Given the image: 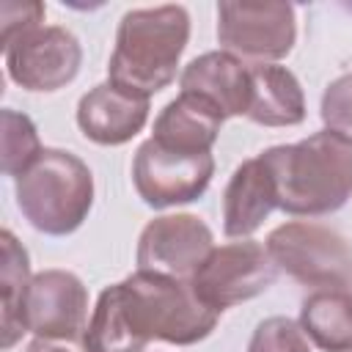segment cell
<instances>
[{
    "label": "cell",
    "mask_w": 352,
    "mask_h": 352,
    "mask_svg": "<svg viewBox=\"0 0 352 352\" xmlns=\"http://www.w3.org/2000/svg\"><path fill=\"white\" fill-rule=\"evenodd\" d=\"M272 173L278 209L300 217L338 212L352 198V143L322 129L258 154Z\"/></svg>",
    "instance_id": "1"
},
{
    "label": "cell",
    "mask_w": 352,
    "mask_h": 352,
    "mask_svg": "<svg viewBox=\"0 0 352 352\" xmlns=\"http://www.w3.org/2000/svg\"><path fill=\"white\" fill-rule=\"evenodd\" d=\"M187 41L190 14L184 6L132 8L118 22L107 80L151 96L176 80Z\"/></svg>",
    "instance_id": "2"
},
{
    "label": "cell",
    "mask_w": 352,
    "mask_h": 352,
    "mask_svg": "<svg viewBox=\"0 0 352 352\" xmlns=\"http://www.w3.org/2000/svg\"><path fill=\"white\" fill-rule=\"evenodd\" d=\"M116 286L124 316L143 344L157 338L176 346H190L204 341L220 319L217 311L206 308L195 297L190 280L182 278L135 270Z\"/></svg>",
    "instance_id": "3"
},
{
    "label": "cell",
    "mask_w": 352,
    "mask_h": 352,
    "mask_svg": "<svg viewBox=\"0 0 352 352\" xmlns=\"http://www.w3.org/2000/svg\"><path fill=\"white\" fill-rule=\"evenodd\" d=\"M16 206L36 231L66 236L85 223L94 206V173L77 154L44 148L16 179Z\"/></svg>",
    "instance_id": "4"
},
{
    "label": "cell",
    "mask_w": 352,
    "mask_h": 352,
    "mask_svg": "<svg viewBox=\"0 0 352 352\" xmlns=\"http://www.w3.org/2000/svg\"><path fill=\"white\" fill-rule=\"evenodd\" d=\"M267 250L278 270L314 289H352V245L316 223H283L270 231Z\"/></svg>",
    "instance_id": "5"
},
{
    "label": "cell",
    "mask_w": 352,
    "mask_h": 352,
    "mask_svg": "<svg viewBox=\"0 0 352 352\" xmlns=\"http://www.w3.org/2000/svg\"><path fill=\"white\" fill-rule=\"evenodd\" d=\"M278 272L280 270L275 267L267 245L256 239H242L214 248L206 261L192 272L190 286L206 308L223 314L226 308L267 292L275 283Z\"/></svg>",
    "instance_id": "6"
},
{
    "label": "cell",
    "mask_w": 352,
    "mask_h": 352,
    "mask_svg": "<svg viewBox=\"0 0 352 352\" xmlns=\"http://www.w3.org/2000/svg\"><path fill=\"white\" fill-rule=\"evenodd\" d=\"M217 41L239 60L272 63L297 41L294 6L289 3H217Z\"/></svg>",
    "instance_id": "7"
},
{
    "label": "cell",
    "mask_w": 352,
    "mask_h": 352,
    "mask_svg": "<svg viewBox=\"0 0 352 352\" xmlns=\"http://www.w3.org/2000/svg\"><path fill=\"white\" fill-rule=\"evenodd\" d=\"M214 176L212 154H184L154 143H140L132 162V182L138 195L151 209H168L198 201Z\"/></svg>",
    "instance_id": "8"
},
{
    "label": "cell",
    "mask_w": 352,
    "mask_h": 352,
    "mask_svg": "<svg viewBox=\"0 0 352 352\" xmlns=\"http://www.w3.org/2000/svg\"><path fill=\"white\" fill-rule=\"evenodd\" d=\"M8 77L25 91H58L69 85L82 63L77 36L60 25H41L3 47Z\"/></svg>",
    "instance_id": "9"
},
{
    "label": "cell",
    "mask_w": 352,
    "mask_h": 352,
    "mask_svg": "<svg viewBox=\"0 0 352 352\" xmlns=\"http://www.w3.org/2000/svg\"><path fill=\"white\" fill-rule=\"evenodd\" d=\"M214 250V234L198 214H162L138 239V270L190 280Z\"/></svg>",
    "instance_id": "10"
},
{
    "label": "cell",
    "mask_w": 352,
    "mask_h": 352,
    "mask_svg": "<svg viewBox=\"0 0 352 352\" xmlns=\"http://www.w3.org/2000/svg\"><path fill=\"white\" fill-rule=\"evenodd\" d=\"M25 327L36 338L82 341L88 327V289L69 270L36 272L25 297Z\"/></svg>",
    "instance_id": "11"
},
{
    "label": "cell",
    "mask_w": 352,
    "mask_h": 352,
    "mask_svg": "<svg viewBox=\"0 0 352 352\" xmlns=\"http://www.w3.org/2000/svg\"><path fill=\"white\" fill-rule=\"evenodd\" d=\"M151 96L121 88L116 82H99L77 102L80 132L99 146L129 143L148 121Z\"/></svg>",
    "instance_id": "12"
},
{
    "label": "cell",
    "mask_w": 352,
    "mask_h": 352,
    "mask_svg": "<svg viewBox=\"0 0 352 352\" xmlns=\"http://www.w3.org/2000/svg\"><path fill=\"white\" fill-rule=\"evenodd\" d=\"M182 94H190L209 104L223 118L248 116L250 107V66H245L236 55L214 50L192 58L182 77Z\"/></svg>",
    "instance_id": "13"
},
{
    "label": "cell",
    "mask_w": 352,
    "mask_h": 352,
    "mask_svg": "<svg viewBox=\"0 0 352 352\" xmlns=\"http://www.w3.org/2000/svg\"><path fill=\"white\" fill-rule=\"evenodd\" d=\"M272 209H278L272 173L261 157H250L231 173L223 190V234L231 239H250Z\"/></svg>",
    "instance_id": "14"
},
{
    "label": "cell",
    "mask_w": 352,
    "mask_h": 352,
    "mask_svg": "<svg viewBox=\"0 0 352 352\" xmlns=\"http://www.w3.org/2000/svg\"><path fill=\"white\" fill-rule=\"evenodd\" d=\"M223 121L226 118L214 113L209 104H204L201 99L190 94H179L154 118L151 140L184 154H212V146L220 135Z\"/></svg>",
    "instance_id": "15"
},
{
    "label": "cell",
    "mask_w": 352,
    "mask_h": 352,
    "mask_svg": "<svg viewBox=\"0 0 352 352\" xmlns=\"http://www.w3.org/2000/svg\"><path fill=\"white\" fill-rule=\"evenodd\" d=\"M248 118L261 126H297L305 118V96L300 80L275 63L250 66Z\"/></svg>",
    "instance_id": "16"
},
{
    "label": "cell",
    "mask_w": 352,
    "mask_h": 352,
    "mask_svg": "<svg viewBox=\"0 0 352 352\" xmlns=\"http://www.w3.org/2000/svg\"><path fill=\"white\" fill-rule=\"evenodd\" d=\"M300 327L322 352H352V289H316L300 305Z\"/></svg>",
    "instance_id": "17"
},
{
    "label": "cell",
    "mask_w": 352,
    "mask_h": 352,
    "mask_svg": "<svg viewBox=\"0 0 352 352\" xmlns=\"http://www.w3.org/2000/svg\"><path fill=\"white\" fill-rule=\"evenodd\" d=\"M0 250H3V264H0V286H3V349H11L25 327V297L30 289V258L22 242L3 228L0 234Z\"/></svg>",
    "instance_id": "18"
},
{
    "label": "cell",
    "mask_w": 352,
    "mask_h": 352,
    "mask_svg": "<svg viewBox=\"0 0 352 352\" xmlns=\"http://www.w3.org/2000/svg\"><path fill=\"white\" fill-rule=\"evenodd\" d=\"M82 346L88 352H143L146 349V344L135 336V330L124 316V305L116 283L99 294L96 308L82 333Z\"/></svg>",
    "instance_id": "19"
},
{
    "label": "cell",
    "mask_w": 352,
    "mask_h": 352,
    "mask_svg": "<svg viewBox=\"0 0 352 352\" xmlns=\"http://www.w3.org/2000/svg\"><path fill=\"white\" fill-rule=\"evenodd\" d=\"M3 121V132H0V143H3V173L11 179H19L44 151L36 124L30 121V116L6 107L0 113Z\"/></svg>",
    "instance_id": "20"
},
{
    "label": "cell",
    "mask_w": 352,
    "mask_h": 352,
    "mask_svg": "<svg viewBox=\"0 0 352 352\" xmlns=\"http://www.w3.org/2000/svg\"><path fill=\"white\" fill-rule=\"evenodd\" d=\"M248 352H311L300 322L289 316H270L256 324Z\"/></svg>",
    "instance_id": "21"
},
{
    "label": "cell",
    "mask_w": 352,
    "mask_h": 352,
    "mask_svg": "<svg viewBox=\"0 0 352 352\" xmlns=\"http://www.w3.org/2000/svg\"><path fill=\"white\" fill-rule=\"evenodd\" d=\"M319 116H322V124L327 132L352 143V72L336 77L324 88Z\"/></svg>",
    "instance_id": "22"
},
{
    "label": "cell",
    "mask_w": 352,
    "mask_h": 352,
    "mask_svg": "<svg viewBox=\"0 0 352 352\" xmlns=\"http://www.w3.org/2000/svg\"><path fill=\"white\" fill-rule=\"evenodd\" d=\"M47 8L41 3H14L6 0L0 6V25H3V47L11 44L16 36L41 28Z\"/></svg>",
    "instance_id": "23"
},
{
    "label": "cell",
    "mask_w": 352,
    "mask_h": 352,
    "mask_svg": "<svg viewBox=\"0 0 352 352\" xmlns=\"http://www.w3.org/2000/svg\"><path fill=\"white\" fill-rule=\"evenodd\" d=\"M25 352H88L82 341H52V338H33Z\"/></svg>",
    "instance_id": "24"
}]
</instances>
